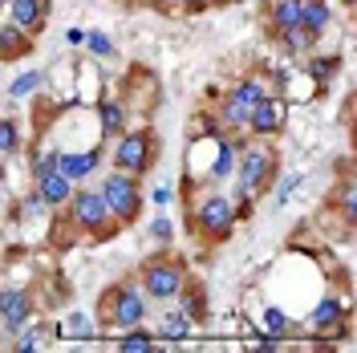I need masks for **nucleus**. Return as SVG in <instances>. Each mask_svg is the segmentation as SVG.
<instances>
[{"label": "nucleus", "mask_w": 357, "mask_h": 353, "mask_svg": "<svg viewBox=\"0 0 357 353\" xmlns=\"http://www.w3.org/2000/svg\"><path fill=\"white\" fill-rule=\"evenodd\" d=\"M66 37H69V45H82V41H86V33H82V29H69Z\"/></svg>", "instance_id": "2f4dec72"}, {"label": "nucleus", "mask_w": 357, "mask_h": 353, "mask_svg": "<svg viewBox=\"0 0 357 353\" xmlns=\"http://www.w3.org/2000/svg\"><path fill=\"white\" fill-rule=\"evenodd\" d=\"M231 167H236V158H231V151H227V142H223V151H220V167H215V175H231Z\"/></svg>", "instance_id": "b1692460"}, {"label": "nucleus", "mask_w": 357, "mask_h": 353, "mask_svg": "<svg viewBox=\"0 0 357 353\" xmlns=\"http://www.w3.org/2000/svg\"><path fill=\"white\" fill-rule=\"evenodd\" d=\"M292 187H296V179H284V187H280V203L292 195Z\"/></svg>", "instance_id": "473e14b6"}, {"label": "nucleus", "mask_w": 357, "mask_h": 353, "mask_svg": "<svg viewBox=\"0 0 357 353\" xmlns=\"http://www.w3.org/2000/svg\"><path fill=\"white\" fill-rule=\"evenodd\" d=\"M264 325L272 333H284V325H289V321H284V313H280V309H268L264 313Z\"/></svg>", "instance_id": "5701e85b"}, {"label": "nucleus", "mask_w": 357, "mask_h": 353, "mask_svg": "<svg viewBox=\"0 0 357 353\" xmlns=\"http://www.w3.org/2000/svg\"><path fill=\"white\" fill-rule=\"evenodd\" d=\"M151 4H155V8H167V0H151Z\"/></svg>", "instance_id": "c9c22d12"}, {"label": "nucleus", "mask_w": 357, "mask_h": 353, "mask_svg": "<svg viewBox=\"0 0 357 353\" xmlns=\"http://www.w3.org/2000/svg\"><path fill=\"white\" fill-rule=\"evenodd\" d=\"M142 317H146V301H142L138 292H130V288L114 292V321H118V325L134 329V325H142Z\"/></svg>", "instance_id": "6e6552de"}, {"label": "nucleus", "mask_w": 357, "mask_h": 353, "mask_svg": "<svg viewBox=\"0 0 357 353\" xmlns=\"http://www.w3.org/2000/svg\"><path fill=\"white\" fill-rule=\"evenodd\" d=\"M37 82H41V73H24L21 82H17V86H13V93H29V89L37 86Z\"/></svg>", "instance_id": "a878e982"}, {"label": "nucleus", "mask_w": 357, "mask_h": 353, "mask_svg": "<svg viewBox=\"0 0 357 353\" xmlns=\"http://www.w3.org/2000/svg\"><path fill=\"white\" fill-rule=\"evenodd\" d=\"M345 4H357V0H345Z\"/></svg>", "instance_id": "4c0bfd02"}, {"label": "nucleus", "mask_w": 357, "mask_h": 353, "mask_svg": "<svg viewBox=\"0 0 357 353\" xmlns=\"http://www.w3.org/2000/svg\"><path fill=\"white\" fill-rule=\"evenodd\" d=\"M264 98V89L256 86V82H240V86L231 89V102L223 106V118L231 122V126H240V122H248V110L256 106Z\"/></svg>", "instance_id": "423d86ee"}, {"label": "nucleus", "mask_w": 357, "mask_h": 353, "mask_svg": "<svg viewBox=\"0 0 357 353\" xmlns=\"http://www.w3.org/2000/svg\"><path fill=\"white\" fill-rule=\"evenodd\" d=\"M122 122H126L122 106H118V102H102V130H106V134H118V130H122Z\"/></svg>", "instance_id": "f3484780"}, {"label": "nucleus", "mask_w": 357, "mask_h": 353, "mask_svg": "<svg viewBox=\"0 0 357 353\" xmlns=\"http://www.w3.org/2000/svg\"><path fill=\"white\" fill-rule=\"evenodd\" d=\"M41 4L37 0H13V21L21 24V29H37L41 24Z\"/></svg>", "instance_id": "4468645a"}, {"label": "nucleus", "mask_w": 357, "mask_h": 353, "mask_svg": "<svg viewBox=\"0 0 357 353\" xmlns=\"http://www.w3.org/2000/svg\"><path fill=\"white\" fill-rule=\"evenodd\" d=\"M33 313V301L24 292H4L0 296V317H4V329H21Z\"/></svg>", "instance_id": "1a4fd4ad"}, {"label": "nucleus", "mask_w": 357, "mask_h": 353, "mask_svg": "<svg viewBox=\"0 0 357 353\" xmlns=\"http://www.w3.org/2000/svg\"><path fill=\"white\" fill-rule=\"evenodd\" d=\"M178 288H183V272H178V264L158 260V264L146 268V292H151V296L171 301V296H178Z\"/></svg>", "instance_id": "20e7f679"}, {"label": "nucleus", "mask_w": 357, "mask_h": 353, "mask_svg": "<svg viewBox=\"0 0 357 353\" xmlns=\"http://www.w3.org/2000/svg\"><path fill=\"white\" fill-rule=\"evenodd\" d=\"M199 223H203V232H211V236H227L231 223H236V216H231V199L207 195L203 207H199Z\"/></svg>", "instance_id": "39448f33"}, {"label": "nucleus", "mask_w": 357, "mask_h": 353, "mask_svg": "<svg viewBox=\"0 0 357 353\" xmlns=\"http://www.w3.org/2000/svg\"><path fill=\"white\" fill-rule=\"evenodd\" d=\"M0 151H4V155L17 151V126H13V122H0Z\"/></svg>", "instance_id": "aec40b11"}, {"label": "nucleus", "mask_w": 357, "mask_h": 353, "mask_svg": "<svg viewBox=\"0 0 357 353\" xmlns=\"http://www.w3.org/2000/svg\"><path fill=\"white\" fill-rule=\"evenodd\" d=\"M220 4H227V0H220Z\"/></svg>", "instance_id": "ea45409f"}, {"label": "nucleus", "mask_w": 357, "mask_h": 353, "mask_svg": "<svg viewBox=\"0 0 357 353\" xmlns=\"http://www.w3.org/2000/svg\"><path fill=\"white\" fill-rule=\"evenodd\" d=\"M333 66H337V61H312V73H317V77H329Z\"/></svg>", "instance_id": "c85d7f7f"}, {"label": "nucleus", "mask_w": 357, "mask_h": 353, "mask_svg": "<svg viewBox=\"0 0 357 353\" xmlns=\"http://www.w3.org/2000/svg\"><path fill=\"white\" fill-rule=\"evenodd\" d=\"M146 345H151V337H146V333H130V337L122 341V350H146Z\"/></svg>", "instance_id": "393cba45"}, {"label": "nucleus", "mask_w": 357, "mask_h": 353, "mask_svg": "<svg viewBox=\"0 0 357 353\" xmlns=\"http://www.w3.org/2000/svg\"><path fill=\"white\" fill-rule=\"evenodd\" d=\"M155 203H171V187H158V191H155Z\"/></svg>", "instance_id": "72a5a7b5"}, {"label": "nucleus", "mask_w": 357, "mask_h": 353, "mask_svg": "<svg viewBox=\"0 0 357 353\" xmlns=\"http://www.w3.org/2000/svg\"><path fill=\"white\" fill-rule=\"evenodd\" d=\"M337 317H341V305H337V301H321L317 313H312V325H321V329H325V325H333Z\"/></svg>", "instance_id": "a211bd4d"}, {"label": "nucleus", "mask_w": 357, "mask_h": 353, "mask_svg": "<svg viewBox=\"0 0 357 353\" xmlns=\"http://www.w3.org/2000/svg\"><path fill=\"white\" fill-rule=\"evenodd\" d=\"M0 175H4V158H0Z\"/></svg>", "instance_id": "e433bc0d"}, {"label": "nucleus", "mask_w": 357, "mask_h": 353, "mask_svg": "<svg viewBox=\"0 0 357 353\" xmlns=\"http://www.w3.org/2000/svg\"><path fill=\"white\" fill-rule=\"evenodd\" d=\"M102 199H106V207H110V216L118 220H134L138 216V191H134V179L126 171H118L102 183Z\"/></svg>", "instance_id": "f257e3e1"}, {"label": "nucleus", "mask_w": 357, "mask_h": 353, "mask_svg": "<svg viewBox=\"0 0 357 353\" xmlns=\"http://www.w3.org/2000/svg\"><path fill=\"white\" fill-rule=\"evenodd\" d=\"M73 216L82 227L89 232H98V236H110L106 227H110V207H106V199L93 195V191H82V195H73Z\"/></svg>", "instance_id": "f03ea898"}, {"label": "nucleus", "mask_w": 357, "mask_h": 353, "mask_svg": "<svg viewBox=\"0 0 357 353\" xmlns=\"http://www.w3.org/2000/svg\"><path fill=\"white\" fill-rule=\"evenodd\" d=\"M86 37H89V49H93L98 57H110V53H114L110 37H102V33H86Z\"/></svg>", "instance_id": "4be33fe9"}, {"label": "nucleus", "mask_w": 357, "mask_h": 353, "mask_svg": "<svg viewBox=\"0 0 357 353\" xmlns=\"http://www.w3.org/2000/svg\"><path fill=\"white\" fill-rule=\"evenodd\" d=\"M151 232H155V240H171V223H167V220H155Z\"/></svg>", "instance_id": "cd10ccee"}, {"label": "nucleus", "mask_w": 357, "mask_h": 353, "mask_svg": "<svg viewBox=\"0 0 357 353\" xmlns=\"http://www.w3.org/2000/svg\"><path fill=\"white\" fill-rule=\"evenodd\" d=\"M284 41H289V49L305 53V49H312V45H317V33H312V29H305V24H292V29H284Z\"/></svg>", "instance_id": "2eb2a0df"}, {"label": "nucleus", "mask_w": 357, "mask_h": 353, "mask_svg": "<svg viewBox=\"0 0 357 353\" xmlns=\"http://www.w3.org/2000/svg\"><path fill=\"white\" fill-rule=\"evenodd\" d=\"M272 17L280 29H292V24H301V0H280L276 8H272Z\"/></svg>", "instance_id": "dca6fc26"}, {"label": "nucleus", "mask_w": 357, "mask_h": 353, "mask_svg": "<svg viewBox=\"0 0 357 353\" xmlns=\"http://www.w3.org/2000/svg\"><path fill=\"white\" fill-rule=\"evenodd\" d=\"M21 33L17 29H0V53L4 57H17V53H24V41H17Z\"/></svg>", "instance_id": "6ab92c4d"}, {"label": "nucleus", "mask_w": 357, "mask_h": 353, "mask_svg": "<svg viewBox=\"0 0 357 353\" xmlns=\"http://www.w3.org/2000/svg\"><path fill=\"white\" fill-rule=\"evenodd\" d=\"M268 167H272V158L264 155V151H248V158H244V171H240V183H244V191L252 195L260 183H264V175H268Z\"/></svg>", "instance_id": "9d476101"}, {"label": "nucleus", "mask_w": 357, "mask_h": 353, "mask_svg": "<svg viewBox=\"0 0 357 353\" xmlns=\"http://www.w3.org/2000/svg\"><path fill=\"white\" fill-rule=\"evenodd\" d=\"M0 341H4V333H0Z\"/></svg>", "instance_id": "58836bf2"}, {"label": "nucleus", "mask_w": 357, "mask_h": 353, "mask_svg": "<svg viewBox=\"0 0 357 353\" xmlns=\"http://www.w3.org/2000/svg\"><path fill=\"white\" fill-rule=\"evenodd\" d=\"M93 167H98V155H93V151H89V155H57V171H61L69 183L86 179Z\"/></svg>", "instance_id": "9b49d317"}, {"label": "nucleus", "mask_w": 357, "mask_h": 353, "mask_svg": "<svg viewBox=\"0 0 357 353\" xmlns=\"http://www.w3.org/2000/svg\"><path fill=\"white\" fill-rule=\"evenodd\" d=\"M37 183H41L45 203H61V199H69V179L61 175V171H45V175H37Z\"/></svg>", "instance_id": "f8f14e48"}, {"label": "nucleus", "mask_w": 357, "mask_h": 353, "mask_svg": "<svg viewBox=\"0 0 357 353\" xmlns=\"http://www.w3.org/2000/svg\"><path fill=\"white\" fill-rule=\"evenodd\" d=\"M114 163L126 171V175H142L151 167V138L146 134H126L114 151Z\"/></svg>", "instance_id": "7ed1b4c3"}, {"label": "nucleus", "mask_w": 357, "mask_h": 353, "mask_svg": "<svg viewBox=\"0 0 357 353\" xmlns=\"http://www.w3.org/2000/svg\"><path fill=\"white\" fill-rule=\"evenodd\" d=\"M280 122H284V106H280L276 98H260V102L248 110V126H252V130H260V134L280 130Z\"/></svg>", "instance_id": "0eeeda50"}, {"label": "nucleus", "mask_w": 357, "mask_h": 353, "mask_svg": "<svg viewBox=\"0 0 357 353\" xmlns=\"http://www.w3.org/2000/svg\"><path fill=\"white\" fill-rule=\"evenodd\" d=\"M183 4H187V8H203V0H183Z\"/></svg>", "instance_id": "f704fd0d"}, {"label": "nucleus", "mask_w": 357, "mask_h": 353, "mask_svg": "<svg viewBox=\"0 0 357 353\" xmlns=\"http://www.w3.org/2000/svg\"><path fill=\"white\" fill-rule=\"evenodd\" d=\"M33 171H37V175H45V171H57V155H41L37 163H33Z\"/></svg>", "instance_id": "bb28decb"}, {"label": "nucleus", "mask_w": 357, "mask_h": 353, "mask_svg": "<svg viewBox=\"0 0 357 353\" xmlns=\"http://www.w3.org/2000/svg\"><path fill=\"white\" fill-rule=\"evenodd\" d=\"M69 325H73V333H89V321H86V317H69Z\"/></svg>", "instance_id": "c756f323"}, {"label": "nucleus", "mask_w": 357, "mask_h": 353, "mask_svg": "<svg viewBox=\"0 0 357 353\" xmlns=\"http://www.w3.org/2000/svg\"><path fill=\"white\" fill-rule=\"evenodd\" d=\"M187 333V317H162V337H183Z\"/></svg>", "instance_id": "412c9836"}, {"label": "nucleus", "mask_w": 357, "mask_h": 353, "mask_svg": "<svg viewBox=\"0 0 357 353\" xmlns=\"http://www.w3.org/2000/svg\"><path fill=\"white\" fill-rule=\"evenodd\" d=\"M301 24L312 29V33H321V29L329 24V8H325L321 0H301Z\"/></svg>", "instance_id": "ddd939ff"}, {"label": "nucleus", "mask_w": 357, "mask_h": 353, "mask_svg": "<svg viewBox=\"0 0 357 353\" xmlns=\"http://www.w3.org/2000/svg\"><path fill=\"white\" fill-rule=\"evenodd\" d=\"M37 345H41V337H37V333H29V337H21V350H37Z\"/></svg>", "instance_id": "7c9ffc66"}]
</instances>
